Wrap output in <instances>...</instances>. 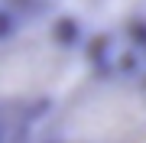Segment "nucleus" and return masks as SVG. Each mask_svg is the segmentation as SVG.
<instances>
[{
    "mask_svg": "<svg viewBox=\"0 0 146 143\" xmlns=\"http://www.w3.org/2000/svg\"><path fill=\"white\" fill-rule=\"evenodd\" d=\"M29 143H146V52L98 46Z\"/></svg>",
    "mask_w": 146,
    "mask_h": 143,
    "instance_id": "obj_2",
    "label": "nucleus"
},
{
    "mask_svg": "<svg viewBox=\"0 0 146 143\" xmlns=\"http://www.w3.org/2000/svg\"><path fill=\"white\" fill-rule=\"evenodd\" d=\"M94 52L58 3L0 0V143H29Z\"/></svg>",
    "mask_w": 146,
    "mask_h": 143,
    "instance_id": "obj_1",
    "label": "nucleus"
}]
</instances>
